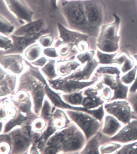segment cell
Masks as SVG:
<instances>
[{
  "label": "cell",
  "instance_id": "obj_1",
  "mask_svg": "<svg viewBox=\"0 0 137 154\" xmlns=\"http://www.w3.org/2000/svg\"><path fill=\"white\" fill-rule=\"evenodd\" d=\"M60 11L70 29L97 37L88 22L83 0H69L63 2Z\"/></svg>",
  "mask_w": 137,
  "mask_h": 154
},
{
  "label": "cell",
  "instance_id": "obj_2",
  "mask_svg": "<svg viewBox=\"0 0 137 154\" xmlns=\"http://www.w3.org/2000/svg\"><path fill=\"white\" fill-rule=\"evenodd\" d=\"M113 15L115 21L101 26L96 41V46L99 50L106 53H115L120 48V36L118 32L121 20L117 14Z\"/></svg>",
  "mask_w": 137,
  "mask_h": 154
},
{
  "label": "cell",
  "instance_id": "obj_3",
  "mask_svg": "<svg viewBox=\"0 0 137 154\" xmlns=\"http://www.w3.org/2000/svg\"><path fill=\"white\" fill-rule=\"evenodd\" d=\"M88 22L98 36L100 29L108 16L106 5L102 0H83Z\"/></svg>",
  "mask_w": 137,
  "mask_h": 154
},
{
  "label": "cell",
  "instance_id": "obj_4",
  "mask_svg": "<svg viewBox=\"0 0 137 154\" xmlns=\"http://www.w3.org/2000/svg\"><path fill=\"white\" fill-rule=\"evenodd\" d=\"M59 40L55 46L60 44H68L75 46L78 52H83L89 50L88 38L90 36L78 31L68 29L60 23H57Z\"/></svg>",
  "mask_w": 137,
  "mask_h": 154
},
{
  "label": "cell",
  "instance_id": "obj_5",
  "mask_svg": "<svg viewBox=\"0 0 137 154\" xmlns=\"http://www.w3.org/2000/svg\"><path fill=\"white\" fill-rule=\"evenodd\" d=\"M67 112L70 117L83 131L87 141L100 131L102 122L91 115L83 111H68Z\"/></svg>",
  "mask_w": 137,
  "mask_h": 154
},
{
  "label": "cell",
  "instance_id": "obj_6",
  "mask_svg": "<svg viewBox=\"0 0 137 154\" xmlns=\"http://www.w3.org/2000/svg\"><path fill=\"white\" fill-rule=\"evenodd\" d=\"M104 107L106 113L113 116L124 125L137 119L127 100H115L105 103Z\"/></svg>",
  "mask_w": 137,
  "mask_h": 154
},
{
  "label": "cell",
  "instance_id": "obj_7",
  "mask_svg": "<svg viewBox=\"0 0 137 154\" xmlns=\"http://www.w3.org/2000/svg\"><path fill=\"white\" fill-rule=\"evenodd\" d=\"M9 11L20 23L25 24L33 21L34 12L25 0H3Z\"/></svg>",
  "mask_w": 137,
  "mask_h": 154
},
{
  "label": "cell",
  "instance_id": "obj_8",
  "mask_svg": "<svg viewBox=\"0 0 137 154\" xmlns=\"http://www.w3.org/2000/svg\"><path fill=\"white\" fill-rule=\"evenodd\" d=\"M98 81L99 79H92L90 81H79L65 78L63 79L56 80L50 81V82L57 89L66 93H70L78 91L91 87Z\"/></svg>",
  "mask_w": 137,
  "mask_h": 154
},
{
  "label": "cell",
  "instance_id": "obj_9",
  "mask_svg": "<svg viewBox=\"0 0 137 154\" xmlns=\"http://www.w3.org/2000/svg\"><path fill=\"white\" fill-rule=\"evenodd\" d=\"M44 34L35 35L17 36L11 35L13 46L11 49L5 52H1V55L6 54H23L25 50L31 45L35 43L40 37Z\"/></svg>",
  "mask_w": 137,
  "mask_h": 154
},
{
  "label": "cell",
  "instance_id": "obj_10",
  "mask_svg": "<svg viewBox=\"0 0 137 154\" xmlns=\"http://www.w3.org/2000/svg\"><path fill=\"white\" fill-rule=\"evenodd\" d=\"M46 21L43 18L33 20L19 27L13 34L17 36L35 35L49 33Z\"/></svg>",
  "mask_w": 137,
  "mask_h": 154
},
{
  "label": "cell",
  "instance_id": "obj_11",
  "mask_svg": "<svg viewBox=\"0 0 137 154\" xmlns=\"http://www.w3.org/2000/svg\"><path fill=\"white\" fill-rule=\"evenodd\" d=\"M24 62L23 56L21 54H3L0 57L2 67L15 74H21L23 71Z\"/></svg>",
  "mask_w": 137,
  "mask_h": 154
},
{
  "label": "cell",
  "instance_id": "obj_12",
  "mask_svg": "<svg viewBox=\"0 0 137 154\" xmlns=\"http://www.w3.org/2000/svg\"><path fill=\"white\" fill-rule=\"evenodd\" d=\"M110 141L122 144L137 141V119L124 125L116 135L111 137Z\"/></svg>",
  "mask_w": 137,
  "mask_h": 154
},
{
  "label": "cell",
  "instance_id": "obj_13",
  "mask_svg": "<svg viewBox=\"0 0 137 154\" xmlns=\"http://www.w3.org/2000/svg\"><path fill=\"white\" fill-rule=\"evenodd\" d=\"M110 138L99 131L87 141L85 146L82 150L81 153L100 154V147L102 144L111 142Z\"/></svg>",
  "mask_w": 137,
  "mask_h": 154
},
{
  "label": "cell",
  "instance_id": "obj_14",
  "mask_svg": "<svg viewBox=\"0 0 137 154\" xmlns=\"http://www.w3.org/2000/svg\"><path fill=\"white\" fill-rule=\"evenodd\" d=\"M99 65L97 60L94 58L90 61L86 63L80 70L75 72L66 78L76 81H89Z\"/></svg>",
  "mask_w": 137,
  "mask_h": 154
},
{
  "label": "cell",
  "instance_id": "obj_15",
  "mask_svg": "<svg viewBox=\"0 0 137 154\" xmlns=\"http://www.w3.org/2000/svg\"><path fill=\"white\" fill-rule=\"evenodd\" d=\"M123 124L115 117L106 113L102 122L100 132L110 137H114L123 126Z\"/></svg>",
  "mask_w": 137,
  "mask_h": 154
},
{
  "label": "cell",
  "instance_id": "obj_16",
  "mask_svg": "<svg viewBox=\"0 0 137 154\" xmlns=\"http://www.w3.org/2000/svg\"><path fill=\"white\" fill-rule=\"evenodd\" d=\"M42 14L53 17L58 9V0H33Z\"/></svg>",
  "mask_w": 137,
  "mask_h": 154
},
{
  "label": "cell",
  "instance_id": "obj_17",
  "mask_svg": "<svg viewBox=\"0 0 137 154\" xmlns=\"http://www.w3.org/2000/svg\"><path fill=\"white\" fill-rule=\"evenodd\" d=\"M115 77L116 84L112 89L113 91V96L110 101L118 100H127L129 92L130 86L122 83L120 80V76H116Z\"/></svg>",
  "mask_w": 137,
  "mask_h": 154
},
{
  "label": "cell",
  "instance_id": "obj_18",
  "mask_svg": "<svg viewBox=\"0 0 137 154\" xmlns=\"http://www.w3.org/2000/svg\"><path fill=\"white\" fill-rule=\"evenodd\" d=\"M87 142L84 133L78 132L76 137L70 138L65 142L64 150L66 151H74L83 149Z\"/></svg>",
  "mask_w": 137,
  "mask_h": 154
},
{
  "label": "cell",
  "instance_id": "obj_19",
  "mask_svg": "<svg viewBox=\"0 0 137 154\" xmlns=\"http://www.w3.org/2000/svg\"><path fill=\"white\" fill-rule=\"evenodd\" d=\"M44 85L45 90H46L45 91L46 92V94L52 103L56 106L62 108L76 110V111H83V112L84 111V107H72L64 103L56 93H55L49 88L46 82H45Z\"/></svg>",
  "mask_w": 137,
  "mask_h": 154
},
{
  "label": "cell",
  "instance_id": "obj_20",
  "mask_svg": "<svg viewBox=\"0 0 137 154\" xmlns=\"http://www.w3.org/2000/svg\"><path fill=\"white\" fill-rule=\"evenodd\" d=\"M80 63L77 61L67 60L58 62L56 66V71L62 76H66L72 71L76 70L81 65Z\"/></svg>",
  "mask_w": 137,
  "mask_h": 154
},
{
  "label": "cell",
  "instance_id": "obj_21",
  "mask_svg": "<svg viewBox=\"0 0 137 154\" xmlns=\"http://www.w3.org/2000/svg\"><path fill=\"white\" fill-rule=\"evenodd\" d=\"M58 51V54L62 58L67 59L75 57L77 56L78 51L75 46L68 44H60L55 46Z\"/></svg>",
  "mask_w": 137,
  "mask_h": 154
},
{
  "label": "cell",
  "instance_id": "obj_22",
  "mask_svg": "<svg viewBox=\"0 0 137 154\" xmlns=\"http://www.w3.org/2000/svg\"><path fill=\"white\" fill-rule=\"evenodd\" d=\"M105 103L99 95L92 94L84 96L82 106L88 109H94L98 108Z\"/></svg>",
  "mask_w": 137,
  "mask_h": 154
},
{
  "label": "cell",
  "instance_id": "obj_23",
  "mask_svg": "<svg viewBox=\"0 0 137 154\" xmlns=\"http://www.w3.org/2000/svg\"><path fill=\"white\" fill-rule=\"evenodd\" d=\"M103 75L121 76L122 74L118 67L112 66L110 65H99L95 70L93 77L99 79V76Z\"/></svg>",
  "mask_w": 137,
  "mask_h": 154
},
{
  "label": "cell",
  "instance_id": "obj_24",
  "mask_svg": "<svg viewBox=\"0 0 137 154\" xmlns=\"http://www.w3.org/2000/svg\"><path fill=\"white\" fill-rule=\"evenodd\" d=\"M42 49L40 44H34L27 48L24 52V57L26 60L31 62L36 60L40 58Z\"/></svg>",
  "mask_w": 137,
  "mask_h": 154
},
{
  "label": "cell",
  "instance_id": "obj_25",
  "mask_svg": "<svg viewBox=\"0 0 137 154\" xmlns=\"http://www.w3.org/2000/svg\"><path fill=\"white\" fill-rule=\"evenodd\" d=\"M40 83L37 86L35 90L33 92V96L34 105H35V110L37 113L40 111V109L42 106L43 100L45 95V91L44 90V87Z\"/></svg>",
  "mask_w": 137,
  "mask_h": 154
},
{
  "label": "cell",
  "instance_id": "obj_26",
  "mask_svg": "<svg viewBox=\"0 0 137 154\" xmlns=\"http://www.w3.org/2000/svg\"><path fill=\"white\" fill-rule=\"evenodd\" d=\"M56 63L55 60L49 59L47 63L41 68V71L49 79L58 77L56 70Z\"/></svg>",
  "mask_w": 137,
  "mask_h": 154
},
{
  "label": "cell",
  "instance_id": "obj_27",
  "mask_svg": "<svg viewBox=\"0 0 137 154\" xmlns=\"http://www.w3.org/2000/svg\"><path fill=\"white\" fill-rule=\"evenodd\" d=\"M0 33L2 35L6 36L11 35L15 31L14 25L2 14L0 15Z\"/></svg>",
  "mask_w": 137,
  "mask_h": 154
},
{
  "label": "cell",
  "instance_id": "obj_28",
  "mask_svg": "<svg viewBox=\"0 0 137 154\" xmlns=\"http://www.w3.org/2000/svg\"><path fill=\"white\" fill-rule=\"evenodd\" d=\"M117 54L108 53L97 50L96 53V59L99 65H111V62L117 55Z\"/></svg>",
  "mask_w": 137,
  "mask_h": 154
},
{
  "label": "cell",
  "instance_id": "obj_29",
  "mask_svg": "<svg viewBox=\"0 0 137 154\" xmlns=\"http://www.w3.org/2000/svg\"><path fill=\"white\" fill-rule=\"evenodd\" d=\"M123 144L117 142L111 141L102 144L100 148V154L114 153L122 147Z\"/></svg>",
  "mask_w": 137,
  "mask_h": 154
},
{
  "label": "cell",
  "instance_id": "obj_30",
  "mask_svg": "<svg viewBox=\"0 0 137 154\" xmlns=\"http://www.w3.org/2000/svg\"><path fill=\"white\" fill-rule=\"evenodd\" d=\"M137 73V65H135L133 69L126 73L122 74L120 76V80L126 85L130 86L134 82Z\"/></svg>",
  "mask_w": 137,
  "mask_h": 154
},
{
  "label": "cell",
  "instance_id": "obj_31",
  "mask_svg": "<svg viewBox=\"0 0 137 154\" xmlns=\"http://www.w3.org/2000/svg\"><path fill=\"white\" fill-rule=\"evenodd\" d=\"M114 154H137V141L123 144L122 147Z\"/></svg>",
  "mask_w": 137,
  "mask_h": 154
},
{
  "label": "cell",
  "instance_id": "obj_32",
  "mask_svg": "<svg viewBox=\"0 0 137 154\" xmlns=\"http://www.w3.org/2000/svg\"><path fill=\"white\" fill-rule=\"evenodd\" d=\"M27 138L23 135H16L14 139V148L15 151H21L27 148L28 145Z\"/></svg>",
  "mask_w": 137,
  "mask_h": 154
},
{
  "label": "cell",
  "instance_id": "obj_33",
  "mask_svg": "<svg viewBox=\"0 0 137 154\" xmlns=\"http://www.w3.org/2000/svg\"><path fill=\"white\" fill-rule=\"evenodd\" d=\"M96 52L95 51L89 50L85 52L77 54L76 58L82 65H84L86 63L92 60Z\"/></svg>",
  "mask_w": 137,
  "mask_h": 154
},
{
  "label": "cell",
  "instance_id": "obj_34",
  "mask_svg": "<svg viewBox=\"0 0 137 154\" xmlns=\"http://www.w3.org/2000/svg\"><path fill=\"white\" fill-rule=\"evenodd\" d=\"M38 41L44 48L50 47L54 42V37L51 33H46L40 37Z\"/></svg>",
  "mask_w": 137,
  "mask_h": 154
},
{
  "label": "cell",
  "instance_id": "obj_35",
  "mask_svg": "<svg viewBox=\"0 0 137 154\" xmlns=\"http://www.w3.org/2000/svg\"><path fill=\"white\" fill-rule=\"evenodd\" d=\"M116 76L111 75H103L99 77V80L104 85L112 89L116 84Z\"/></svg>",
  "mask_w": 137,
  "mask_h": 154
},
{
  "label": "cell",
  "instance_id": "obj_36",
  "mask_svg": "<svg viewBox=\"0 0 137 154\" xmlns=\"http://www.w3.org/2000/svg\"><path fill=\"white\" fill-rule=\"evenodd\" d=\"M134 66V60L127 54L123 63L120 66V69L122 74H123L133 69Z\"/></svg>",
  "mask_w": 137,
  "mask_h": 154
},
{
  "label": "cell",
  "instance_id": "obj_37",
  "mask_svg": "<svg viewBox=\"0 0 137 154\" xmlns=\"http://www.w3.org/2000/svg\"><path fill=\"white\" fill-rule=\"evenodd\" d=\"M0 40V50L2 52L9 51L13 47V41L11 38L10 39L6 36L1 34Z\"/></svg>",
  "mask_w": 137,
  "mask_h": 154
},
{
  "label": "cell",
  "instance_id": "obj_38",
  "mask_svg": "<svg viewBox=\"0 0 137 154\" xmlns=\"http://www.w3.org/2000/svg\"><path fill=\"white\" fill-rule=\"evenodd\" d=\"M82 93H75L71 94L65 98V99L67 100V101L71 104L82 105L84 96Z\"/></svg>",
  "mask_w": 137,
  "mask_h": 154
},
{
  "label": "cell",
  "instance_id": "obj_39",
  "mask_svg": "<svg viewBox=\"0 0 137 154\" xmlns=\"http://www.w3.org/2000/svg\"><path fill=\"white\" fill-rule=\"evenodd\" d=\"M26 117L20 114L16 119L11 120L7 124L5 130V132H8L9 131H10L11 129H12L13 128L15 127V126L20 125V124L26 120Z\"/></svg>",
  "mask_w": 137,
  "mask_h": 154
},
{
  "label": "cell",
  "instance_id": "obj_40",
  "mask_svg": "<svg viewBox=\"0 0 137 154\" xmlns=\"http://www.w3.org/2000/svg\"><path fill=\"white\" fill-rule=\"evenodd\" d=\"M127 101L129 103L133 113L137 117V91L129 92Z\"/></svg>",
  "mask_w": 137,
  "mask_h": 154
},
{
  "label": "cell",
  "instance_id": "obj_41",
  "mask_svg": "<svg viewBox=\"0 0 137 154\" xmlns=\"http://www.w3.org/2000/svg\"><path fill=\"white\" fill-rule=\"evenodd\" d=\"M99 95L106 103L109 102L113 96V91L110 87L105 85L103 89L100 91Z\"/></svg>",
  "mask_w": 137,
  "mask_h": 154
},
{
  "label": "cell",
  "instance_id": "obj_42",
  "mask_svg": "<svg viewBox=\"0 0 137 154\" xmlns=\"http://www.w3.org/2000/svg\"><path fill=\"white\" fill-rule=\"evenodd\" d=\"M43 54L46 57L51 58H56L59 57L58 51L56 48L49 47L43 50Z\"/></svg>",
  "mask_w": 137,
  "mask_h": 154
},
{
  "label": "cell",
  "instance_id": "obj_43",
  "mask_svg": "<svg viewBox=\"0 0 137 154\" xmlns=\"http://www.w3.org/2000/svg\"><path fill=\"white\" fill-rule=\"evenodd\" d=\"M51 113V106L49 103L46 100L41 111V116L46 119H49Z\"/></svg>",
  "mask_w": 137,
  "mask_h": 154
},
{
  "label": "cell",
  "instance_id": "obj_44",
  "mask_svg": "<svg viewBox=\"0 0 137 154\" xmlns=\"http://www.w3.org/2000/svg\"><path fill=\"white\" fill-rule=\"evenodd\" d=\"M48 60L47 58L44 57H42L38 58L36 60L30 63L32 65L35 66L42 67L44 66L47 63Z\"/></svg>",
  "mask_w": 137,
  "mask_h": 154
},
{
  "label": "cell",
  "instance_id": "obj_45",
  "mask_svg": "<svg viewBox=\"0 0 137 154\" xmlns=\"http://www.w3.org/2000/svg\"><path fill=\"white\" fill-rule=\"evenodd\" d=\"M55 131V129L53 128L51 126H49L45 131V132H44L42 136V139H44V140H47L49 137Z\"/></svg>",
  "mask_w": 137,
  "mask_h": 154
},
{
  "label": "cell",
  "instance_id": "obj_46",
  "mask_svg": "<svg viewBox=\"0 0 137 154\" xmlns=\"http://www.w3.org/2000/svg\"><path fill=\"white\" fill-rule=\"evenodd\" d=\"M137 91V73L135 79L130 86L129 88V92H135Z\"/></svg>",
  "mask_w": 137,
  "mask_h": 154
},
{
  "label": "cell",
  "instance_id": "obj_47",
  "mask_svg": "<svg viewBox=\"0 0 137 154\" xmlns=\"http://www.w3.org/2000/svg\"><path fill=\"white\" fill-rule=\"evenodd\" d=\"M57 148L55 147L54 146H53L52 147L46 149L45 153L46 154H55L56 152L57 151Z\"/></svg>",
  "mask_w": 137,
  "mask_h": 154
},
{
  "label": "cell",
  "instance_id": "obj_48",
  "mask_svg": "<svg viewBox=\"0 0 137 154\" xmlns=\"http://www.w3.org/2000/svg\"><path fill=\"white\" fill-rule=\"evenodd\" d=\"M133 57H134V59L137 62V54L134 55L133 56Z\"/></svg>",
  "mask_w": 137,
  "mask_h": 154
}]
</instances>
